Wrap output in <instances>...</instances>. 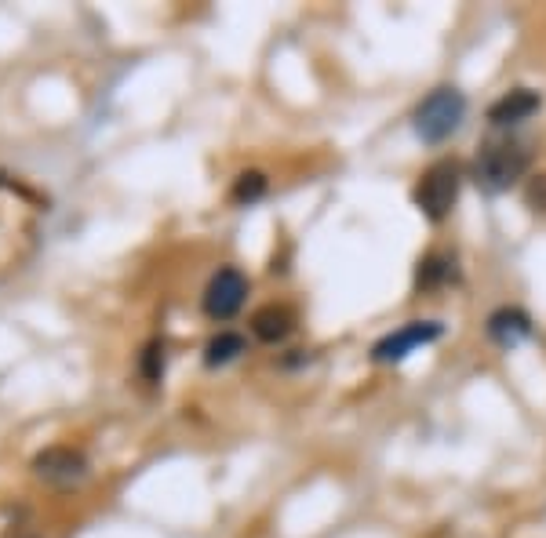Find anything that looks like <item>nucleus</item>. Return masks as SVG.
<instances>
[{
  "instance_id": "12",
  "label": "nucleus",
  "mask_w": 546,
  "mask_h": 538,
  "mask_svg": "<svg viewBox=\"0 0 546 538\" xmlns=\"http://www.w3.org/2000/svg\"><path fill=\"white\" fill-rule=\"evenodd\" d=\"M448 277H452V262H448L445 255H430V259L419 266V284H423V288H437V284H445Z\"/></svg>"
},
{
  "instance_id": "3",
  "label": "nucleus",
  "mask_w": 546,
  "mask_h": 538,
  "mask_svg": "<svg viewBox=\"0 0 546 538\" xmlns=\"http://www.w3.org/2000/svg\"><path fill=\"white\" fill-rule=\"evenodd\" d=\"M459 168L452 160H441L434 168H426L423 182L415 186V204L430 222H445L452 215L455 200H459Z\"/></svg>"
},
{
  "instance_id": "8",
  "label": "nucleus",
  "mask_w": 546,
  "mask_h": 538,
  "mask_svg": "<svg viewBox=\"0 0 546 538\" xmlns=\"http://www.w3.org/2000/svg\"><path fill=\"white\" fill-rule=\"evenodd\" d=\"M295 328V320L292 313L284 306H266L259 309L252 317V331H255V339L259 342H270V346H277V342H284L288 335H292Z\"/></svg>"
},
{
  "instance_id": "6",
  "label": "nucleus",
  "mask_w": 546,
  "mask_h": 538,
  "mask_svg": "<svg viewBox=\"0 0 546 538\" xmlns=\"http://www.w3.org/2000/svg\"><path fill=\"white\" fill-rule=\"evenodd\" d=\"M539 106H543V99H539L536 91L514 88V91H506L503 99H496L492 106H488V120H492L496 128H506V124H521V120H528L532 113H539Z\"/></svg>"
},
{
  "instance_id": "7",
  "label": "nucleus",
  "mask_w": 546,
  "mask_h": 538,
  "mask_svg": "<svg viewBox=\"0 0 546 538\" xmlns=\"http://www.w3.org/2000/svg\"><path fill=\"white\" fill-rule=\"evenodd\" d=\"M488 335L499 342V346H517V342H525L532 335V320H528L525 309H496L492 317H488Z\"/></svg>"
},
{
  "instance_id": "9",
  "label": "nucleus",
  "mask_w": 546,
  "mask_h": 538,
  "mask_svg": "<svg viewBox=\"0 0 546 538\" xmlns=\"http://www.w3.org/2000/svg\"><path fill=\"white\" fill-rule=\"evenodd\" d=\"M37 469H41V477L55 480V484H73V480L84 477V459L66 448H55L37 462Z\"/></svg>"
},
{
  "instance_id": "1",
  "label": "nucleus",
  "mask_w": 546,
  "mask_h": 538,
  "mask_svg": "<svg viewBox=\"0 0 546 538\" xmlns=\"http://www.w3.org/2000/svg\"><path fill=\"white\" fill-rule=\"evenodd\" d=\"M463 117H466L463 91L437 88L434 95H426V99L419 102V110H415V135L423 142H430V146H437V142L452 139L455 131H459V124H463Z\"/></svg>"
},
{
  "instance_id": "13",
  "label": "nucleus",
  "mask_w": 546,
  "mask_h": 538,
  "mask_svg": "<svg viewBox=\"0 0 546 538\" xmlns=\"http://www.w3.org/2000/svg\"><path fill=\"white\" fill-rule=\"evenodd\" d=\"M161 371H164V346L161 342H150V346H146V357H142V375L150 382H157Z\"/></svg>"
},
{
  "instance_id": "4",
  "label": "nucleus",
  "mask_w": 546,
  "mask_h": 538,
  "mask_svg": "<svg viewBox=\"0 0 546 538\" xmlns=\"http://www.w3.org/2000/svg\"><path fill=\"white\" fill-rule=\"evenodd\" d=\"M244 299H248V280L241 269H219L208 288H204V313L212 320H230L241 313Z\"/></svg>"
},
{
  "instance_id": "11",
  "label": "nucleus",
  "mask_w": 546,
  "mask_h": 538,
  "mask_svg": "<svg viewBox=\"0 0 546 538\" xmlns=\"http://www.w3.org/2000/svg\"><path fill=\"white\" fill-rule=\"evenodd\" d=\"M266 193V175L263 171H244L241 179L233 182V200L237 204H255Z\"/></svg>"
},
{
  "instance_id": "10",
  "label": "nucleus",
  "mask_w": 546,
  "mask_h": 538,
  "mask_svg": "<svg viewBox=\"0 0 546 538\" xmlns=\"http://www.w3.org/2000/svg\"><path fill=\"white\" fill-rule=\"evenodd\" d=\"M244 339L241 335H233V331H223V335H215L212 342H208V349H204V364L208 368H223V364H233V360L244 353Z\"/></svg>"
},
{
  "instance_id": "2",
  "label": "nucleus",
  "mask_w": 546,
  "mask_h": 538,
  "mask_svg": "<svg viewBox=\"0 0 546 538\" xmlns=\"http://www.w3.org/2000/svg\"><path fill=\"white\" fill-rule=\"evenodd\" d=\"M528 150L517 146V142H496V146H485L481 157L474 164V179L492 193L510 190L521 175L528 171Z\"/></svg>"
},
{
  "instance_id": "5",
  "label": "nucleus",
  "mask_w": 546,
  "mask_h": 538,
  "mask_svg": "<svg viewBox=\"0 0 546 538\" xmlns=\"http://www.w3.org/2000/svg\"><path fill=\"white\" fill-rule=\"evenodd\" d=\"M441 324H434V320H412V324H405L401 331H394V335H386L383 342H375L372 349V360L375 364H397V360H405L408 353H415L419 346H426V342H437L441 339Z\"/></svg>"
},
{
  "instance_id": "14",
  "label": "nucleus",
  "mask_w": 546,
  "mask_h": 538,
  "mask_svg": "<svg viewBox=\"0 0 546 538\" xmlns=\"http://www.w3.org/2000/svg\"><path fill=\"white\" fill-rule=\"evenodd\" d=\"M525 200L532 211H546V175H536V179L528 182Z\"/></svg>"
}]
</instances>
